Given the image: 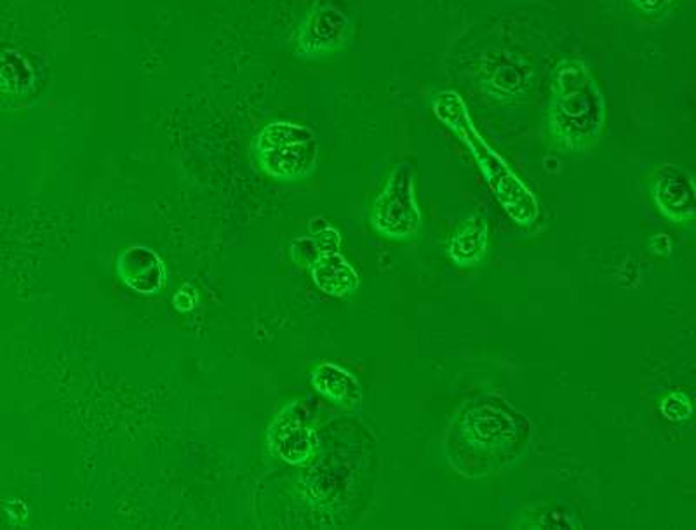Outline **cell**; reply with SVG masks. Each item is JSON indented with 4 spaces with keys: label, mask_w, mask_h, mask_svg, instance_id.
I'll list each match as a JSON object with an SVG mask.
<instances>
[{
    "label": "cell",
    "mask_w": 696,
    "mask_h": 530,
    "mask_svg": "<svg viewBox=\"0 0 696 530\" xmlns=\"http://www.w3.org/2000/svg\"><path fill=\"white\" fill-rule=\"evenodd\" d=\"M545 124L547 141L561 153H583L601 144L608 126L607 96L582 60L565 57L553 68Z\"/></svg>",
    "instance_id": "1"
},
{
    "label": "cell",
    "mask_w": 696,
    "mask_h": 530,
    "mask_svg": "<svg viewBox=\"0 0 696 530\" xmlns=\"http://www.w3.org/2000/svg\"><path fill=\"white\" fill-rule=\"evenodd\" d=\"M369 225L381 237L411 241L422 229V211L414 190V168L399 162L369 211Z\"/></svg>",
    "instance_id": "2"
},
{
    "label": "cell",
    "mask_w": 696,
    "mask_h": 530,
    "mask_svg": "<svg viewBox=\"0 0 696 530\" xmlns=\"http://www.w3.org/2000/svg\"><path fill=\"white\" fill-rule=\"evenodd\" d=\"M460 433L465 444L484 454H504L513 449L519 435L516 414L504 400L481 402L463 416Z\"/></svg>",
    "instance_id": "3"
},
{
    "label": "cell",
    "mask_w": 696,
    "mask_h": 530,
    "mask_svg": "<svg viewBox=\"0 0 696 530\" xmlns=\"http://www.w3.org/2000/svg\"><path fill=\"white\" fill-rule=\"evenodd\" d=\"M352 33L347 11L331 0H317L296 33L295 51L299 57L316 60L340 51Z\"/></svg>",
    "instance_id": "4"
},
{
    "label": "cell",
    "mask_w": 696,
    "mask_h": 530,
    "mask_svg": "<svg viewBox=\"0 0 696 530\" xmlns=\"http://www.w3.org/2000/svg\"><path fill=\"white\" fill-rule=\"evenodd\" d=\"M479 82L496 102H523L531 91L535 70L525 56L514 51H489L481 60Z\"/></svg>",
    "instance_id": "5"
},
{
    "label": "cell",
    "mask_w": 696,
    "mask_h": 530,
    "mask_svg": "<svg viewBox=\"0 0 696 530\" xmlns=\"http://www.w3.org/2000/svg\"><path fill=\"white\" fill-rule=\"evenodd\" d=\"M647 190L660 214L672 223H689L695 218V180L677 163L658 166L647 180Z\"/></svg>",
    "instance_id": "6"
},
{
    "label": "cell",
    "mask_w": 696,
    "mask_h": 530,
    "mask_svg": "<svg viewBox=\"0 0 696 530\" xmlns=\"http://www.w3.org/2000/svg\"><path fill=\"white\" fill-rule=\"evenodd\" d=\"M253 157L260 169L274 180H305L316 171L317 160H319V139L317 135L312 136V138L299 139L283 147L253 153Z\"/></svg>",
    "instance_id": "7"
},
{
    "label": "cell",
    "mask_w": 696,
    "mask_h": 530,
    "mask_svg": "<svg viewBox=\"0 0 696 530\" xmlns=\"http://www.w3.org/2000/svg\"><path fill=\"white\" fill-rule=\"evenodd\" d=\"M117 275L129 289L154 296L166 286L165 263L145 245H131L117 257Z\"/></svg>",
    "instance_id": "8"
},
{
    "label": "cell",
    "mask_w": 696,
    "mask_h": 530,
    "mask_svg": "<svg viewBox=\"0 0 696 530\" xmlns=\"http://www.w3.org/2000/svg\"><path fill=\"white\" fill-rule=\"evenodd\" d=\"M298 405L284 411L283 416L272 426L275 451L278 457L289 465H304L317 449V435L304 420L296 414Z\"/></svg>",
    "instance_id": "9"
},
{
    "label": "cell",
    "mask_w": 696,
    "mask_h": 530,
    "mask_svg": "<svg viewBox=\"0 0 696 530\" xmlns=\"http://www.w3.org/2000/svg\"><path fill=\"white\" fill-rule=\"evenodd\" d=\"M312 386L324 399L344 409H356L362 404V388L352 372L333 362L317 365L310 375Z\"/></svg>",
    "instance_id": "10"
},
{
    "label": "cell",
    "mask_w": 696,
    "mask_h": 530,
    "mask_svg": "<svg viewBox=\"0 0 696 530\" xmlns=\"http://www.w3.org/2000/svg\"><path fill=\"white\" fill-rule=\"evenodd\" d=\"M312 280L333 298H345L356 293L359 275L340 253L324 254L310 266Z\"/></svg>",
    "instance_id": "11"
},
{
    "label": "cell",
    "mask_w": 696,
    "mask_h": 530,
    "mask_svg": "<svg viewBox=\"0 0 696 530\" xmlns=\"http://www.w3.org/2000/svg\"><path fill=\"white\" fill-rule=\"evenodd\" d=\"M489 229L481 216H471L463 221L447 244L451 262L458 268H472L479 265L487 254Z\"/></svg>",
    "instance_id": "12"
},
{
    "label": "cell",
    "mask_w": 696,
    "mask_h": 530,
    "mask_svg": "<svg viewBox=\"0 0 696 530\" xmlns=\"http://www.w3.org/2000/svg\"><path fill=\"white\" fill-rule=\"evenodd\" d=\"M35 84V74L27 57L18 51L0 53V91L9 94H25Z\"/></svg>",
    "instance_id": "13"
},
{
    "label": "cell",
    "mask_w": 696,
    "mask_h": 530,
    "mask_svg": "<svg viewBox=\"0 0 696 530\" xmlns=\"http://www.w3.org/2000/svg\"><path fill=\"white\" fill-rule=\"evenodd\" d=\"M312 136H316V132L312 131L310 127L277 120V123L266 124L262 131L254 136L251 150L253 153H260V151L272 150V148L283 147V145L312 138Z\"/></svg>",
    "instance_id": "14"
},
{
    "label": "cell",
    "mask_w": 696,
    "mask_h": 530,
    "mask_svg": "<svg viewBox=\"0 0 696 530\" xmlns=\"http://www.w3.org/2000/svg\"><path fill=\"white\" fill-rule=\"evenodd\" d=\"M660 411L668 421H688L693 416L692 399L684 392H672L662 400Z\"/></svg>",
    "instance_id": "15"
},
{
    "label": "cell",
    "mask_w": 696,
    "mask_h": 530,
    "mask_svg": "<svg viewBox=\"0 0 696 530\" xmlns=\"http://www.w3.org/2000/svg\"><path fill=\"white\" fill-rule=\"evenodd\" d=\"M289 254H292L293 262L298 266H304V268H310L323 256L316 239L312 235L310 237H296L295 241H292Z\"/></svg>",
    "instance_id": "16"
},
{
    "label": "cell",
    "mask_w": 696,
    "mask_h": 530,
    "mask_svg": "<svg viewBox=\"0 0 696 530\" xmlns=\"http://www.w3.org/2000/svg\"><path fill=\"white\" fill-rule=\"evenodd\" d=\"M631 2L640 13L646 17H658V14H664L676 0H631Z\"/></svg>",
    "instance_id": "17"
},
{
    "label": "cell",
    "mask_w": 696,
    "mask_h": 530,
    "mask_svg": "<svg viewBox=\"0 0 696 530\" xmlns=\"http://www.w3.org/2000/svg\"><path fill=\"white\" fill-rule=\"evenodd\" d=\"M172 305L177 308L181 314H187V311H192L197 306V293L193 287L183 286L180 290H178L177 296L172 298Z\"/></svg>",
    "instance_id": "18"
},
{
    "label": "cell",
    "mask_w": 696,
    "mask_h": 530,
    "mask_svg": "<svg viewBox=\"0 0 696 530\" xmlns=\"http://www.w3.org/2000/svg\"><path fill=\"white\" fill-rule=\"evenodd\" d=\"M650 251H652L653 254H656V256H668L672 251L671 239H668L667 235H664V233L653 235V237L650 239Z\"/></svg>",
    "instance_id": "19"
},
{
    "label": "cell",
    "mask_w": 696,
    "mask_h": 530,
    "mask_svg": "<svg viewBox=\"0 0 696 530\" xmlns=\"http://www.w3.org/2000/svg\"><path fill=\"white\" fill-rule=\"evenodd\" d=\"M6 510H8L9 517L13 518L14 522H25L27 518H29V508H27L25 502L11 501L6 506Z\"/></svg>",
    "instance_id": "20"
}]
</instances>
